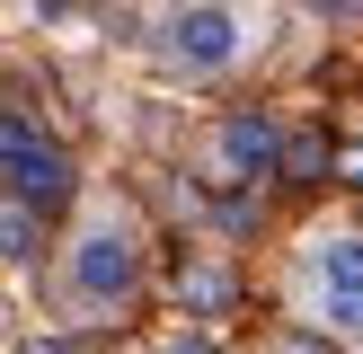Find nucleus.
<instances>
[{"mask_svg": "<svg viewBox=\"0 0 363 354\" xmlns=\"http://www.w3.org/2000/svg\"><path fill=\"white\" fill-rule=\"evenodd\" d=\"M133 275H142V248H133V222H89L80 239H71V292L80 301H124L133 292Z\"/></svg>", "mask_w": 363, "mask_h": 354, "instance_id": "obj_3", "label": "nucleus"}, {"mask_svg": "<svg viewBox=\"0 0 363 354\" xmlns=\"http://www.w3.org/2000/svg\"><path fill=\"white\" fill-rule=\"evenodd\" d=\"M311 9H319V18H354L363 0H311Z\"/></svg>", "mask_w": 363, "mask_h": 354, "instance_id": "obj_6", "label": "nucleus"}, {"mask_svg": "<svg viewBox=\"0 0 363 354\" xmlns=\"http://www.w3.org/2000/svg\"><path fill=\"white\" fill-rule=\"evenodd\" d=\"M311 275H319V301H328V328L363 336V239H319Z\"/></svg>", "mask_w": 363, "mask_h": 354, "instance_id": "obj_5", "label": "nucleus"}, {"mask_svg": "<svg viewBox=\"0 0 363 354\" xmlns=\"http://www.w3.org/2000/svg\"><path fill=\"white\" fill-rule=\"evenodd\" d=\"M257 45H266V18L240 9V0H177V9L160 18V53H169L177 71H230Z\"/></svg>", "mask_w": 363, "mask_h": 354, "instance_id": "obj_1", "label": "nucleus"}, {"mask_svg": "<svg viewBox=\"0 0 363 354\" xmlns=\"http://www.w3.org/2000/svg\"><path fill=\"white\" fill-rule=\"evenodd\" d=\"M0 186H9L27 212H53L71 195V151L35 115H18V106H0Z\"/></svg>", "mask_w": 363, "mask_h": 354, "instance_id": "obj_2", "label": "nucleus"}, {"mask_svg": "<svg viewBox=\"0 0 363 354\" xmlns=\"http://www.w3.org/2000/svg\"><path fill=\"white\" fill-rule=\"evenodd\" d=\"M284 169V133H275V115H222L204 133V177H222V186H248V177H275Z\"/></svg>", "mask_w": 363, "mask_h": 354, "instance_id": "obj_4", "label": "nucleus"}]
</instances>
